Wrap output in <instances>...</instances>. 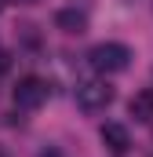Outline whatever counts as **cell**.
I'll list each match as a JSON object with an SVG mask.
<instances>
[{
  "label": "cell",
  "instance_id": "1",
  "mask_svg": "<svg viewBox=\"0 0 153 157\" xmlns=\"http://www.w3.org/2000/svg\"><path fill=\"white\" fill-rule=\"evenodd\" d=\"M88 62H91L99 73H120V70H128V62H131V48H124V44H117V40L95 44L91 55H88Z\"/></svg>",
  "mask_w": 153,
  "mask_h": 157
},
{
  "label": "cell",
  "instance_id": "2",
  "mask_svg": "<svg viewBox=\"0 0 153 157\" xmlns=\"http://www.w3.org/2000/svg\"><path fill=\"white\" fill-rule=\"evenodd\" d=\"M110 102H113V88H110L106 80H84V84L76 88V106L88 110V113L106 110Z\"/></svg>",
  "mask_w": 153,
  "mask_h": 157
},
{
  "label": "cell",
  "instance_id": "3",
  "mask_svg": "<svg viewBox=\"0 0 153 157\" xmlns=\"http://www.w3.org/2000/svg\"><path fill=\"white\" fill-rule=\"evenodd\" d=\"M47 102V84L40 77H22L15 84V106L18 110H37Z\"/></svg>",
  "mask_w": 153,
  "mask_h": 157
},
{
  "label": "cell",
  "instance_id": "4",
  "mask_svg": "<svg viewBox=\"0 0 153 157\" xmlns=\"http://www.w3.org/2000/svg\"><path fill=\"white\" fill-rule=\"evenodd\" d=\"M55 26L62 33H84L88 29V15L76 11V7H62V11H55Z\"/></svg>",
  "mask_w": 153,
  "mask_h": 157
},
{
  "label": "cell",
  "instance_id": "5",
  "mask_svg": "<svg viewBox=\"0 0 153 157\" xmlns=\"http://www.w3.org/2000/svg\"><path fill=\"white\" fill-rule=\"evenodd\" d=\"M102 143H106V150H113V154H128V146H131V139H128V128L124 124H102Z\"/></svg>",
  "mask_w": 153,
  "mask_h": 157
},
{
  "label": "cell",
  "instance_id": "6",
  "mask_svg": "<svg viewBox=\"0 0 153 157\" xmlns=\"http://www.w3.org/2000/svg\"><path fill=\"white\" fill-rule=\"evenodd\" d=\"M128 113H131L135 121H153V88H142V91L131 95Z\"/></svg>",
  "mask_w": 153,
  "mask_h": 157
},
{
  "label": "cell",
  "instance_id": "7",
  "mask_svg": "<svg viewBox=\"0 0 153 157\" xmlns=\"http://www.w3.org/2000/svg\"><path fill=\"white\" fill-rule=\"evenodd\" d=\"M22 4H37V0H22Z\"/></svg>",
  "mask_w": 153,
  "mask_h": 157
}]
</instances>
